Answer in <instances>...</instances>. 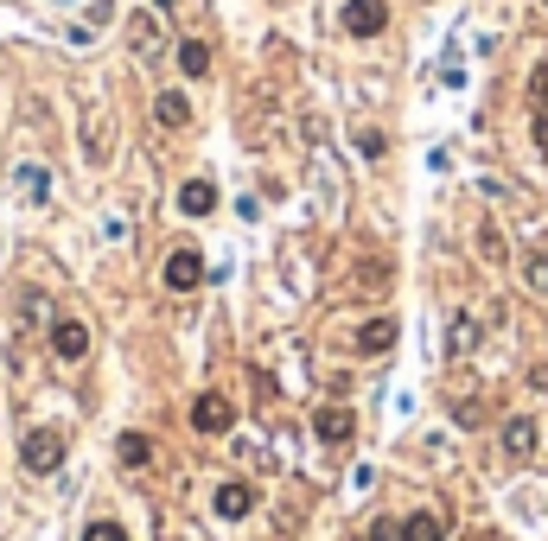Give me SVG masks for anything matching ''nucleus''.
I'll list each match as a JSON object with an SVG mask.
<instances>
[{
    "label": "nucleus",
    "instance_id": "nucleus-1",
    "mask_svg": "<svg viewBox=\"0 0 548 541\" xmlns=\"http://www.w3.org/2000/svg\"><path fill=\"white\" fill-rule=\"evenodd\" d=\"M20 465L26 471H58L64 465V433L58 427H32L20 440Z\"/></svg>",
    "mask_w": 548,
    "mask_h": 541
},
{
    "label": "nucleus",
    "instance_id": "nucleus-3",
    "mask_svg": "<svg viewBox=\"0 0 548 541\" xmlns=\"http://www.w3.org/2000/svg\"><path fill=\"white\" fill-rule=\"evenodd\" d=\"M383 26H389L383 0H345V32H351V39H376Z\"/></svg>",
    "mask_w": 548,
    "mask_h": 541
},
{
    "label": "nucleus",
    "instance_id": "nucleus-20",
    "mask_svg": "<svg viewBox=\"0 0 548 541\" xmlns=\"http://www.w3.org/2000/svg\"><path fill=\"white\" fill-rule=\"evenodd\" d=\"M83 541H128V529H122V522H90Z\"/></svg>",
    "mask_w": 548,
    "mask_h": 541
},
{
    "label": "nucleus",
    "instance_id": "nucleus-18",
    "mask_svg": "<svg viewBox=\"0 0 548 541\" xmlns=\"http://www.w3.org/2000/svg\"><path fill=\"white\" fill-rule=\"evenodd\" d=\"M523 281H529V293H548V255H529L523 261Z\"/></svg>",
    "mask_w": 548,
    "mask_h": 541
},
{
    "label": "nucleus",
    "instance_id": "nucleus-2",
    "mask_svg": "<svg viewBox=\"0 0 548 541\" xmlns=\"http://www.w3.org/2000/svg\"><path fill=\"white\" fill-rule=\"evenodd\" d=\"M230 421H236V408H230V395H217V389H204V395L192 401V427L204 433V440H217V433H230Z\"/></svg>",
    "mask_w": 548,
    "mask_h": 541
},
{
    "label": "nucleus",
    "instance_id": "nucleus-13",
    "mask_svg": "<svg viewBox=\"0 0 548 541\" xmlns=\"http://www.w3.org/2000/svg\"><path fill=\"white\" fill-rule=\"evenodd\" d=\"M472 351H478V319L459 312V319L447 325V357H472Z\"/></svg>",
    "mask_w": 548,
    "mask_h": 541
},
{
    "label": "nucleus",
    "instance_id": "nucleus-22",
    "mask_svg": "<svg viewBox=\"0 0 548 541\" xmlns=\"http://www.w3.org/2000/svg\"><path fill=\"white\" fill-rule=\"evenodd\" d=\"M529 96H536V109L548 102V64H536V77H529Z\"/></svg>",
    "mask_w": 548,
    "mask_h": 541
},
{
    "label": "nucleus",
    "instance_id": "nucleus-14",
    "mask_svg": "<svg viewBox=\"0 0 548 541\" xmlns=\"http://www.w3.org/2000/svg\"><path fill=\"white\" fill-rule=\"evenodd\" d=\"M179 71H185V77H211V45H204V39H185V45H179Z\"/></svg>",
    "mask_w": 548,
    "mask_h": 541
},
{
    "label": "nucleus",
    "instance_id": "nucleus-10",
    "mask_svg": "<svg viewBox=\"0 0 548 541\" xmlns=\"http://www.w3.org/2000/svg\"><path fill=\"white\" fill-rule=\"evenodd\" d=\"M255 510V491H249V484H217V516H224V522H236V516H249Z\"/></svg>",
    "mask_w": 548,
    "mask_h": 541
},
{
    "label": "nucleus",
    "instance_id": "nucleus-11",
    "mask_svg": "<svg viewBox=\"0 0 548 541\" xmlns=\"http://www.w3.org/2000/svg\"><path fill=\"white\" fill-rule=\"evenodd\" d=\"M402 541H447V516H440V510H415L402 522Z\"/></svg>",
    "mask_w": 548,
    "mask_h": 541
},
{
    "label": "nucleus",
    "instance_id": "nucleus-6",
    "mask_svg": "<svg viewBox=\"0 0 548 541\" xmlns=\"http://www.w3.org/2000/svg\"><path fill=\"white\" fill-rule=\"evenodd\" d=\"M51 351H58L64 363H77L83 351H90V325H77V319H58V325H51Z\"/></svg>",
    "mask_w": 548,
    "mask_h": 541
},
{
    "label": "nucleus",
    "instance_id": "nucleus-24",
    "mask_svg": "<svg viewBox=\"0 0 548 541\" xmlns=\"http://www.w3.org/2000/svg\"><path fill=\"white\" fill-rule=\"evenodd\" d=\"M542 7H548V0H542Z\"/></svg>",
    "mask_w": 548,
    "mask_h": 541
},
{
    "label": "nucleus",
    "instance_id": "nucleus-21",
    "mask_svg": "<svg viewBox=\"0 0 548 541\" xmlns=\"http://www.w3.org/2000/svg\"><path fill=\"white\" fill-rule=\"evenodd\" d=\"M364 541H402V522H389V516H383V522H370Z\"/></svg>",
    "mask_w": 548,
    "mask_h": 541
},
{
    "label": "nucleus",
    "instance_id": "nucleus-4",
    "mask_svg": "<svg viewBox=\"0 0 548 541\" xmlns=\"http://www.w3.org/2000/svg\"><path fill=\"white\" fill-rule=\"evenodd\" d=\"M160 281L173 287V293H192V287L204 281V261H198V249H173V255H166V274H160Z\"/></svg>",
    "mask_w": 548,
    "mask_h": 541
},
{
    "label": "nucleus",
    "instance_id": "nucleus-8",
    "mask_svg": "<svg viewBox=\"0 0 548 541\" xmlns=\"http://www.w3.org/2000/svg\"><path fill=\"white\" fill-rule=\"evenodd\" d=\"M179 211H185V217H211V211H217V185H211V179H185V185H179Z\"/></svg>",
    "mask_w": 548,
    "mask_h": 541
},
{
    "label": "nucleus",
    "instance_id": "nucleus-9",
    "mask_svg": "<svg viewBox=\"0 0 548 541\" xmlns=\"http://www.w3.org/2000/svg\"><path fill=\"white\" fill-rule=\"evenodd\" d=\"M536 440H542V433H536V421H529V414H510V421H504V452H510V459H529V452H536Z\"/></svg>",
    "mask_w": 548,
    "mask_h": 541
},
{
    "label": "nucleus",
    "instance_id": "nucleus-19",
    "mask_svg": "<svg viewBox=\"0 0 548 541\" xmlns=\"http://www.w3.org/2000/svg\"><path fill=\"white\" fill-rule=\"evenodd\" d=\"M357 153H364V160H383V153H389V141H383L376 128H364V134H357Z\"/></svg>",
    "mask_w": 548,
    "mask_h": 541
},
{
    "label": "nucleus",
    "instance_id": "nucleus-23",
    "mask_svg": "<svg viewBox=\"0 0 548 541\" xmlns=\"http://www.w3.org/2000/svg\"><path fill=\"white\" fill-rule=\"evenodd\" d=\"M536 147L548 153V102H542V109H536Z\"/></svg>",
    "mask_w": 548,
    "mask_h": 541
},
{
    "label": "nucleus",
    "instance_id": "nucleus-15",
    "mask_svg": "<svg viewBox=\"0 0 548 541\" xmlns=\"http://www.w3.org/2000/svg\"><path fill=\"white\" fill-rule=\"evenodd\" d=\"M115 452H122L128 471H141V465L153 459V440H147V433H122V446H115Z\"/></svg>",
    "mask_w": 548,
    "mask_h": 541
},
{
    "label": "nucleus",
    "instance_id": "nucleus-16",
    "mask_svg": "<svg viewBox=\"0 0 548 541\" xmlns=\"http://www.w3.org/2000/svg\"><path fill=\"white\" fill-rule=\"evenodd\" d=\"M13 179H20V191H26V198H51V172H45V166H20Z\"/></svg>",
    "mask_w": 548,
    "mask_h": 541
},
{
    "label": "nucleus",
    "instance_id": "nucleus-5",
    "mask_svg": "<svg viewBox=\"0 0 548 541\" xmlns=\"http://www.w3.org/2000/svg\"><path fill=\"white\" fill-rule=\"evenodd\" d=\"M313 433H319L325 446H345L351 433H357V421H351V408H338V401H325V408L313 414Z\"/></svg>",
    "mask_w": 548,
    "mask_h": 541
},
{
    "label": "nucleus",
    "instance_id": "nucleus-7",
    "mask_svg": "<svg viewBox=\"0 0 548 541\" xmlns=\"http://www.w3.org/2000/svg\"><path fill=\"white\" fill-rule=\"evenodd\" d=\"M396 338H402V325H396V319H370V325H357V351H364V357H383Z\"/></svg>",
    "mask_w": 548,
    "mask_h": 541
},
{
    "label": "nucleus",
    "instance_id": "nucleus-17",
    "mask_svg": "<svg viewBox=\"0 0 548 541\" xmlns=\"http://www.w3.org/2000/svg\"><path fill=\"white\" fill-rule=\"evenodd\" d=\"M478 255H485L491 268H504V236H498V223H485V230H478Z\"/></svg>",
    "mask_w": 548,
    "mask_h": 541
},
{
    "label": "nucleus",
    "instance_id": "nucleus-12",
    "mask_svg": "<svg viewBox=\"0 0 548 541\" xmlns=\"http://www.w3.org/2000/svg\"><path fill=\"white\" fill-rule=\"evenodd\" d=\"M153 121H160V128H185V121H192V102L179 90H160L153 96Z\"/></svg>",
    "mask_w": 548,
    "mask_h": 541
}]
</instances>
